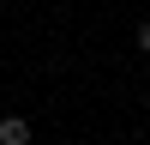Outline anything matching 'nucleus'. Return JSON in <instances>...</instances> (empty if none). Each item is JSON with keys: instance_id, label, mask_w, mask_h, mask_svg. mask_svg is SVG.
<instances>
[{"instance_id": "nucleus-1", "label": "nucleus", "mask_w": 150, "mask_h": 145, "mask_svg": "<svg viewBox=\"0 0 150 145\" xmlns=\"http://www.w3.org/2000/svg\"><path fill=\"white\" fill-rule=\"evenodd\" d=\"M0 145H30V121L24 115H0Z\"/></svg>"}, {"instance_id": "nucleus-2", "label": "nucleus", "mask_w": 150, "mask_h": 145, "mask_svg": "<svg viewBox=\"0 0 150 145\" xmlns=\"http://www.w3.org/2000/svg\"><path fill=\"white\" fill-rule=\"evenodd\" d=\"M138 48L150 55V18H138Z\"/></svg>"}]
</instances>
